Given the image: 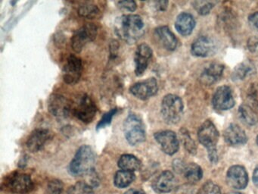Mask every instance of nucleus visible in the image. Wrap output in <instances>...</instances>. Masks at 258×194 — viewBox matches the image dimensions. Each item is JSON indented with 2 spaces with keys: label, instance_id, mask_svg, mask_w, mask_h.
Masks as SVG:
<instances>
[{
  "label": "nucleus",
  "instance_id": "nucleus-21",
  "mask_svg": "<svg viewBox=\"0 0 258 194\" xmlns=\"http://www.w3.org/2000/svg\"><path fill=\"white\" fill-rule=\"evenodd\" d=\"M196 27V20L191 14L182 12L176 18L175 27L182 36L191 34Z\"/></svg>",
  "mask_w": 258,
  "mask_h": 194
},
{
  "label": "nucleus",
  "instance_id": "nucleus-32",
  "mask_svg": "<svg viewBox=\"0 0 258 194\" xmlns=\"http://www.w3.org/2000/svg\"><path fill=\"white\" fill-rule=\"evenodd\" d=\"M200 194H222L220 186L213 183L211 180H208L202 186L199 190Z\"/></svg>",
  "mask_w": 258,
  "mask_h": 194
},
{
  "label": "nucleus",
  "instance_id": "nucleus-14",
  "mask_svg": "<svg viewBox=\"0 0 258 194\" xmlns=\"http://www.w3.org/2000/svg\"><path fill=\"white\" fill-rule=\"evenodd\" d=\"M226 183L234 189H242L248 183V175L244 167L233 165L226 173Z\"/></svg>",
  "mask_w": 258,
  "mask_h": 194
},
{
  "label": "nucleus",
  "instance_id": "nucleus-18",
  "mask_svg": "<svg viewBox=\"0 0 258 194\" xmlns=\"http://www.w3.org/2000/svg\"><path fill=\"white\" fill-rule=\"evenodd\" d=\"M226 143L230 146L244 145L247 141V135L238 124H231L223 131Z\"/></svg>",
  "mask_w": 258,
  "mask_h": 194
},
{
  "label": "nucleus",
  "instance_id": "nucleus-16",
  "mask_svg": "<svg viewBox=\"0 0 258 194\" xmlns=\"http://www.w3.org/2000/svg\"><path fill=\"white\" fill-rule=\"evenodd\" d=\"M152 57V50L148 44L142 43L137 47L134 58L136 75L141 76L144 73Z\"/></svg>",
  "mask_w": 258,
  "mask_h": 194
},
{
  "label": "nucleus",
  "instance_id": "nucleus-1",
  "mask_svg": "<svg viewBox=\"0 0 258 194\" xmlns=\"http://www.w3.org/2000/svg\"><path fill=\"white\" fill-rule=\"evenodd\" d=\"M114 30L122 40L130 44L135 43L144 35L145 23L140 15H122L116 19Z\"/></svg>",
  "mask_w": 258,
  "mask_h": 194
},
{
  "label": "nucleus",
  "instance_id": "nucleus-24",
  "mask_svg": "<svg viewBox=\"0 0 258 194\" xmlns=\"http://www.w3.org/2000/svg\"><path fill=\"white\" fill-rule=\"evenodd\" d=\"M240 118L247 125H255L258 122V115L250 106L242 104L238 109Z\"/></svg>",
  "mask_w": 258,
  "mask_h": 194
},
{
  "label": "nucleus",
  "instance_id": "nucleus-23",
  "mask_svg": "<svg viewBox=\"0 0 258 194\" xmlns=\"http://www.w3.org/2000/svg\"><path fill=\"white\" fill-rule=\"evenodd\" d=\"M118 166L124 171H134L140 169L141 162L138 158L133 155L125 154L120 156L118 160Z\"/></svg>",
  "mask_w": 258,
  "mask_h": 194
},
{
  "label": "nucleus",
  "instance_id": "nucleus-38",
  "mask_svg": "<svg viewBox=\"0 0 258 194\" xmlns=\"http://www.w3.org/2000/svg\"><path fill=\"white\" fill-rule=\"evenodd\" d=\"M249 22L258 30V12L251 14L248 18Z\"/></svg>",
  "mask_w": 258,
  "mask_h": 194
},
{
  "label": "nucleus",
  "instance_id": "nucleus-28",
  "mask_svg": "<svg viewBox=\"0 0 258 194\" xmlns=\"http://www.w3.org/2000/svg\"><path fill=\"white\" fill-rule=\"evenodd\" d=\"M253 66L249 62H243L235 68L232 73V78L234 80H243L248 74H251Z\"/></svg>",
  "mask_w": 258,
  "mask_h": 194
},
{
  "label": "nucleus",
  "instance_id": "nucleus-15",
  "mask_svg": "<svg viewBox=\"0 0 258 194\" xmlns=\"http://www.w3.org/2000/svg\"><path fill=\"white\" fill-rule=\"evenodd\" d=\"M217 45L211 38L200 36L195 40L191 47V53L197 57H208L215 53Z\"/></svg>",
  "mask_w": 258,
  "mask_h": 194
},
{
  "label": "nucleus",
  "instance_id": "nucleus-33",
  "mask_svg": "<svg viewBox=\"0 0 258 194\" xmlns=\"http://www.w3.org/2000/svg\"><path fill=\"white\" fill-rule=\"evenodd\" d=\"M63 189V183L59 180H52L48 183L45 194H61Z\"/></svg>",
  "mask_w": 258,
  "mask_h": 194
},
{
  "label": "nucleus",
  "instance_id": "nucleus-43",
  "mask_svg": "<svg viewBox=\"0 0 258 194\" xmlns=\"http://www.w3.org/2000/svg\"><path fill=\"white\" fill-rule=\"evenodd\" d=\"M256 144H257V145H258V135H257V136H256Z\"/></svg>",
  "mask_w": 258,
  "mask_h": 194
},
{
  "label": "nucleus",
  "instance_id": "nucleus-39",
  "mask_svg": "<svg viewBox=\"0 0 258 194\" xmlns=\"http://www.w3.org/2000/svg\"><path fill=\"white\" fill-rule=\"evenodd\" d=\"M180 190L179 191L178 194H193V188H191V186H188L187 187L186 186H184L183 187H181Z\"/></svg>",
  "mask_w": 258,
  "mask_h": 194
},
{
  "label": "nucleus",
  "instance_id": "nucleus-44",
  "mask_svg": "<svg viewBox=\"0 0 258 194\" xmlns=\"http://www.w3.org/2000/svg\"><path fill=\"white\" fill-rule=\"evenodd\" d=\"M231 194H242V193H240V192H233V193H231Z\"/></svg>",
  "mask_w": 258,
  "mask_h": 194
},
{
  "label": "nucleus",
  "instance_id": "nucleus-30",
  "mask_svg": "<svg viewBox=\"0 0 258 194\" xmlns=\"http://www.w3.org/2000/svg\"><path fill=\"white\" fill-rule=\"evenodd\" d=\"M66 194H93V190L88 183L80 181L71 186Z\"/></svg>",
  "mask_w": 258,
  "mask_h": 194
},
{
  "label": "nucleus",
  "instance_id": "nucleus-35",
  "mask_svg": "<svg viewBox=\"0 0 258 194\" xmlns=\"http://www.w3.org/2000/svg\"><path fill=\"white\" fill-rule=\"evenodd\" d=\"M119 7L130 12H134L137 9V3L134 1H120L118 2Z\"/></svg>",
  "mask_w": 258,
  "mask_h": 194
},
{
  "label": "nucleus",
  "instance_id": "nucleus-36",
  "mask_svg": "<svg viewBox=\"0 0 258 194\" xmlns=\"http://www.w3.org/2000/svg\"><path fill=\"white\" fill-rule=\"evenodd\" d=\"M186 165L181 160H175L173 162V168L178 173H183Z\"/></svg>",
  "mask_w": 258,
  "mask_h": 194
},
{
  "label": "nucleus",
  "instance_id": "nucleus-3",
  "mask_svg": "<svg viewBox=\"0 0 258 194\" xmlns=\"http://www.w3.org/2000/svg\"><path fill=\"white\" fill-rule=\"evenodd\" d=\"M199 142L207 149L208 158L212 163L218 161L217 145L219 140V132L214 123L207 120L199 127L198 131Z\"/></svg>",
  "mask_w": 258,
  "mask_h": 194
},
{
  "label": "nucleus",
  "instance_id": "nucleus-37",
  "mask_svg": "<svg viewBox=\"0 0 258 194\" xmlns=\"http://www.w3.org/2000/svg\"><path fill=\"white\" fill-rule=\"evenodd\" d=\"M248 48L250 52H256L258 50V38H250L248 41Z\"/></svg>",
  "mask_w": 258,
  "mask_h": 194
},
{
  "label": "nucleus",
  "instance_id": "nucleus-25",
  "mask_svg": "<svg viewBox=\"0 0 258 194\" xmlns=\"http://www.w3.org/2000/svg\"><path fill=\"white\" fill-rule=\"evenodd\" d=\"M136 176L133 171L120 170L114 175V183L117 188H125L131 184L135 180Z\"/></svg>",
  "mask_w": 258,
  "mask_h": 194
},
{
  "label": "nucleus",
  "instance_id": "nucleus-6",
  "mask_svg": "<svg viewBox=\"0 0 258 194\" xmlns=\"http://www.w3.org/2000/svg\"><path fill=\"white\" fill-rule=\"evenodd\" d=\"M97 112V107L93 99L87 95L83 94L78 100L72 103V113L80 121L85 124L92 122Z\"/></svg>",
  "mask_w": 258,
  "mask_h": 194
},
{
  "label": "nucleus",
  "instance_id": "nucleus-42",
  "mask_svg": "<svg viewBox=\"0 0 258 194\" xmlns=\"http://www.w3.org/2000/svg\"><path fill=\"white\" fill-rule=\"evenodd\" d=\"M125 194H146L143 191H142L141 189H129V190L126 191L125 192Z\"/></svg>",
  "mask_w": 258,
  "mask_h": 194
},
{
  "label": "nucleus",
  "instance_id": "nucleus-29",
  "mask_svg": "<svg viewBox=\"0 0 258 194\" xmlns=\"http://www.w3.org/2000/svg\"><path fill=\"white\" fill-rule=\"evenodd\" d=\"M180 138L184 147L187 151L191 154L195 155L197 152V147L194 140L190 136L189 133L185 129L182 128L180 130Z\"/></svg>",
  "mask_w": 258,
  "mask_h": 194
},
{
  "label": "nucleus",
  "instance_id": "nucleus-31",
  "mask_svg": "<svg viewBox=\"0 0 258 194\" xmlns=\"http://www.w3.org/2000/svg\"><path fill=\"white\" fill-rule=\"evenodd\" d=\"M192 5L198 13L201 15H208L214 6L212 2L208 1H195Z\"/></svg>",
  "mask_w": 258,
  "mask_h": 194
},
{
  "label": "nucleus",
  "instance_id": "nucleus-7",
  "mask_svg": "<svg viewBox=\"0 0 258 194\" xmlns=\"http://www.w3.org/2000/svg\"><path fill=\"white\" fill-rule=\"evenodd\" d=\"M97 32V27L94 24H87L83 26L76 30L72 36V48L76 53H81L87 43L96 39Z\"/></svg>",
  "mask_w": 258,
  "mask_h": 194
},
{
  "label": "nucleus",
  "instance_id": "nucleus-10",
  "mask_svg": "<svg viewBox=\"0 0 258 194\" xmlns=\"http://www.w3.org/2000/svg\"><path fill=\"white\" fill-rule=\"evenodd\" d=\"M7 187L14 193L25 194L31 192L34 188V182L28 174L22 173L13 174L7 180Z\"/></svg>",
  "mask_w": 258,
  "mask_h": 194
},
{
  "label": "nucleus",
  "instance_id": "nucleus-41",
  "mask_svg": "<svg viewBox=\"0 0 258 194\" xmlns=\"http://www.w3.org/2000/svg\"><path fill=\"white\" fill-rule=\"evenodd\" d=\"M253 182L255 186L258 188V166L255 168L253 174Z\"/></svg>",
  "mask_w": 258,
  "mask_h": 194
},
{
  "label": "nucleus",
  "instance_id": "nucleus-12",
  "mask_svg": "<svg viewBox=\"0 0 258 194\" xmlns=\"http://www.w3.org/2000/svg\"><path fill=\"white\" fill-rule=\"evenodd\" d=\"M158 86L156 79L148 78L143 81L137 82L130 88V92L134 96L142 100H146L158 92Z\"/></svg>",
  "mask_w": 258,
  "mask_h": 194
},
{
  "label": "nucleus",
  "instance_id": "nucleus-22",
  "mask_svg": "<svg viewBox=\"0 0 258 194\" xmlns=\"http://www.w3.org/2000/svg\"><path fill=\"white\" fill-rule=\"evenodd\" d=\"M224 66L220 64L214 63L204 70L201 75V81L205 85H212L220 80L223 75Z\"/></svg>",
  "mask_w": 258,
  "mask_h": 194
},
{
  "label": "nucleus",
  "instance_id": "nucleus-13",
  "mask_svg": "<svg viewBox=\"0 0 258 194\" xmlns=\"http://www.w3.org/2000/svg\"><path fill=\"white\" fill-rule=\"evenodd\" d=\"M154 136L166 154L172 156L179 150V139L176 133L172 130L157 132Z\"/></svg>",
  "mask_w": 258,
  "mask_h": 194
},
{
  "label": "nucleus",
  "instance_id": "nucleus-40",
  "mask_svg": "<svg viewBox=\"0 0 258 194\" xmlns=\"http://www.w3.org/2000/svg\"><path fill=\"white\" fill-rule=\"evenodd\" d=\"M156 4L157 8H158V10L164 11L167 7V4H168V2L167 1H160L156 2L155 3Z\"/></svg>",
  "mask_w": 258,
  "mask_h": 194
},
{
  "label": "nucleus",
  "instance_id": "nucleus-20",
  "mask_svg": "<svg viewBox=\"0 0 258 194\" xmlns=\"http://www.w3.org/2000/svg\"><path fill=\"white\" fill-rule=\"evenodd\" d=\"M155 36L166 50L169 51L176 50L178 43L177 39L167 26H161L155 29Z\"/></svg>",
  "mask_w": 258,
  "mask_h": 194
},
{
  "label": "nucleus",
  "instance_id": "nucleus-17",
  "mask_svg": "<svg viewBox=\"0 0 258 194\" xmlns=\"http://www.w3.org/2000/svg\"><path fill=\"white\" fill-rule=\"evenodd\" d=\"M49 130L47 129L37 128L30 134L27 140V147L31 153H37L44 147L49 139Z\"/></svg>",
  "mask_w": 258,
  "mask_h": 194
},
{
  "label": "nucleus",
  "instance_id": "nucleus-34",
  "mask_svg": "<svg viewBox=\"0 0 258 194\" xmlns=\"http://www.w3.org/2000/svg\"><path fill=\"white\" fill-rule=\"evenodd\" d=\"M117 112V109H111L110 112H107L102 117V119L99 121V124H97L96 127L97 130L99 129L103 128V127H106L108 124H111V121H112L113 117L115 115Z\"/></svg>",
  "mask_w": 258,
  "mask_h": 194
},
{
  "label": "nucleus",
  "instance_id": "nucleus-4",
  "mask_svg": "<svg viewBox=\"0 0 258 194\" xmlns=\"http://www.w3.org/2000/svg\"><path fill=\"white\" fill-rule=\"evenodd\" d=\"M183 103L177 95L168 94L161 103V115L163 119L169 124H176L180 121L183 115Z\"/></svg>",
  "mask_w": 258,
  "mask_h": 194
},
{
  "label": "nucleus",
  "instance_id": "nucleus-8",
  "mask_svg": "<svg viewBox=\"0 0 258 194\" xmlns=\"http://www.w3.org/2000/svg\"><path fill=\"white\" fill-rule=\"evenodd\" d=\"M49 112L55 118H66L72 112V103L59 94L51 95L48 104Z\"/></svg>",
  "mask_w": 258,
  "mask_h": 194
},
{
  "label": "nucleus",
  "instance_id": "nucleus-5",
  "mask_svg": "<svg viewBox=\"0 0 258 194\" xmlns=\"http://www.w3.org/2000/svg\"><path fill=\"white\" fill-rule=\"evenodd\" d=\"M125 137L131 145L137 146L146 139V128L140 117L130 114L123 123Z\"/></svg>",
  "mask_w": 258,
  "mask_h": 194
},
{
  "label": "nucleus",
  "instance_id": "nucleus-9",
  "mask_svg": "<svg viewBox=\"0 0 258 194\" xmlns=\"http://www.w3.org/2000/svg\"><path fill=\"white\" fill-rule=\"evenodd\" d=\"M63 80L68 84H75L79 81L83 72L82 60L71 55L63 68Z\"/></svg>",
  "mask_w": 258,
  "mask_h": 194
},
{
  "label": "nucleus",
  "instance_id": "nucleus-27",
  "mask_svg": "<svg viewBox=\"0 0 258 194\" xmlns=\"http://www.w3.org/2000/svg\"><path fill=\"white\" fill-rule=\"evenodd\" d=\"M78 14L84 18L94 19L101 16V11L96 5L92 3H84L80 6Z\"/></svg>",
  "mask_w": 258,
  "mask_h": 194
},
{
  "label": "nucleus",
  "instance_id": "nucleus-11",
  "mask_svg": "<svg viewBox=\"0 0 258 194\" xmlns=\"http://www.w3.org/2000/svg\"><path fill=\"white\" fill-rule=\"evenodd\" d=\"M213 106L217 110L226 111L235 106V99L232 89L229 86H219L214 92Z\"/></svg>",
  "mask_w": 258,
  "mask_h": 194
},
{
  "label": "nucleus",
  "instance_id": "nucleus-19",
  "mask_svg": "<svg viewBox=\"0 0 258 194\" xmlns=\"http://www.w3.org/2000/svg\"><path fill=\"white\" fill-rule=\"evenodd\" d=\"M176 180L174 174L170 171L161 173L154 181L153 188L156 192L166 193L173 190L176 186Z\"/></svg>",
  "mask_w": 258,
  "mask_h": 194
},
{
  "label": "nucleus",
  "instance_id": "nucleus-2",
  "mask_svg": "<svg viewBox=\"0 0 258 194\" xmlns=\"http://www.w3.org/2000/svg\"><path fill=\"white\" fill-rule=\"evenodd\" d=\"M96 156L91 147L84 145L80 147L72 159L69 171L74 176H83L88 174L94 168Z\"/></svg>",
  "mask_w": 258,
  "mask_h": 194
},
{
  "label": "nucleus",
  "instance_id": "nucleus-26",
  "mask_svg": "<svg viewBox=\"0 0 258 194\" xmlns=\"http://www.w3.org/2000/svg\"><path fill=\"white\" fill-rule=\"evenodd\" d=\"M184 177L191 183H196L202 178L203 171L202 168L196 163L186 165L183 171Z\"/></svg>",
  "mask_w": 258,
  "mask_h": 194
}]
</instances>
